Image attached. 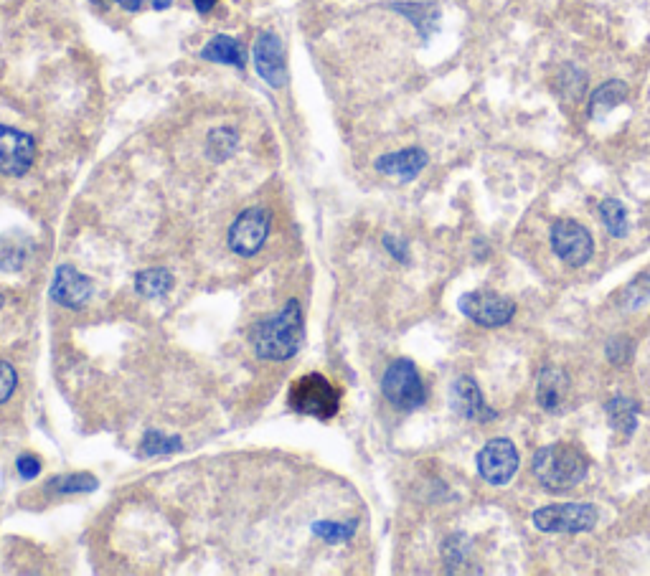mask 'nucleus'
I'll return each instance as SVG.
<instances>
[{"label":"nucleus","instance_id":"7ed1b4c3","mask_svg":"<svg viewBox=\"0 0 650 576\" xmlns=\"http://www.w3.org/2000/svg\"><path fill=\"white\" fill-rule=\"evenodd\" d=\"M290 409H295L298 414H305V417L315 419H333L338 414V406H341V394H338L336 386L320 374H308L300 376L295 384L290 386Z\"/></svg>","mask_w":650,"mask_h":576},{"label":"nucleus","instance_id":"bb28decb","mask_svg":"<svg viewBox=\"0 0 650 576\" xmlns=\"http://www.w3.org/2000/svg\"><path fill=\"white\" fill-rule=\"evenodd\" d=\"M648 300H650V272H645V275H640L633 285H628V290H625V297H623V305L625 308H640V305Z\"/></svg>","mask_w":650,"mask_h":576},{"label":"nucleus","instance_id":"412c9836","mask_svg":"<svg viewBox=\"0 0 650 576\" xmlns=\"http://www.w3.org/2000/svg\"><path fill=\"white\" fill-rule=\"evenodd\" d=\"M173 287V275L168 269H143L135 277V290L143 297H163L168 295V290Z\"/></svg>","mask_w":650,"mask_h":576},{"label":"nucleus","instance_id":"c85d7f7f","mask_svg":"<svg viewBox=\"0 0 650 576\" xmlns=\"http://www.w3.org/2000/svg\"><path fill=\"white\" fill-rule=\"evenodd\" d=\"M16 384H18L16 368H13L8 361H0V404L11 399V394L16 391Z\"/></svg>","mask_w":650,"mask_h":576},{"label":"nucleus","instance_id":"f8f14e48","mask_svg":"<svg viewBox=\"0 0 650 576\" xmlns=\"http://www.w3.org/2000/svg\"><path fill=\"white\" fill-rule=\"evenodd\" d=\"M51 297L64 308H84L89 297H92V282L82 272L64 264V267L56 269V277L51 282Z\"/></svg>","mask_w":650,"mask_h":576},{"label":"nucleus","instance_id":"6e6552de","mask_svg":"<svg viewBox=\"0 0 650 576\" xmlns=\"http://www.w3.org/2000/svg\"><path fill=\"white\" fill-rule=\"evenodd\" d=\"M518 470V450L511 439L496 437L478 452V472L485 483L506 485Z\"/></svg>","mask_w":650,"mask_h":576},{"label":"nucleus","instance_id":"1a4fd4ad","mask_svg":"<svg viewBox=\"0 0 650 576\" xmlns=\"http://www.w3.org/2000/svg\"><path fill=\"white\" fill-rule=\"evenodd\" d=\"M270 234V214L265 209H247L229 229V247L242 257H252L265 247Z\"/></svg>","mask_w":650,"mask_h":576},{"label":"nucleus","instance_id":"423d86ee","mask_svg":"<svg viewBox=\"0 0 650 576\" xmlns=\"http://www.w3.org/2000/svg\"><path fill=\"white\" fill-rule=\"evenodd\" d=\"M460 313L483 328H501L516 315V302L493 290H473L460 297Z\"/></svg>","mask_w":650,"mask_h":576},{"label":"nucleus","instance_id":"f257e3e1","mask_svg":"<svg viewBox=\"0 0 650 576\" xmlns=\"http://www.w3.org/2000/svg\"><path fill=\"white\" fill-rule=\"evenodd\" d=\"M303 341V310L298 300H290L275 318L254 325L252 343L259 358L287 361L298 353Z\"/></svg>","mask_w":650,"mask_h":576},{"label":"nucleus","instance_id":"f3484780","mask_svg":"<svg viewBox=\"0 0 650 576\" xmlns=\"http://www.w3.org/2000/svg\"><path fill=\"white\" fill-rule=\"evenodd\" d=\"M625 97H628V84L620 82V79H612V82H605L602 87H597L595 92H592L587 112H590V117H595L597 120V117L615 110L617 105H623Z\"/></svg>","mask_w":650,"mask_h":576},{"label":"nucleus","instance_id":"7c9ffc66","mask_svg":"<svg viewBox=\"0 0 650 576\" xmlns=\"http://www.w3.org/2000/svg\"><path fill=\"white\" fill-rule=\"evenodd\" d=\"M384 247H386V252L392 254L394 259H399V262H407L409 259L407 244H404L402 239H397V236H384Z\"/></svg>","mask_w":650,"mask_h":576},{"label":"nucleus","instance_id":"f03ea898","mask_svg":"<svg viewBox=\"0 0 650 576\" xmlns=\"http://www.w3.org/2000/svg\"><path fill=\"white\" fill-rule=\"evenodd\" d=\"M534 475L544 488L549 490H567L582 483L587 475V457L572 445H557L541 447L534 455Z\"/></svg>","mask_w":650,"mask_h":576},{"label":"nucleus","instance_id":"2f4dec72","mask_svg":"<svg viewBox=\"0 0 650 576\" xmlns=\"http://www.w3.org/2000/svg\"><path fill=\"white\" fill-rule=\"evenodd\" d=\"M193 6H196V11H199L201 16H206L209 11H214L216 0H193Z\"/></svg>","mask_w":650,"mask_h":576},{"label":"nucleus","instance_id":"473e14b6","mask_svg":"<svg viewBox=\"0 0 650 576\" xmlns=\"http://www.w3.org/2000/svg\"><path fill=\"white\" fill-rule=\"evenodd\" d=\"M117 6H122L125 8V11H130V13H135V11H140V8H143V0H115Z\"/></svg>","mask_w":650,"mask_h":576},{"label":"nucleus","instance_id":"4468645a","mask_svg":"<svg viewBox=\"0 0 650 576\" xmlns=\"http://www.w3.org/2000/svg\"><path fill=\"white\" fill-rule=\"evenodd\" d=\"M569 379L559 368H544L536 381V401L546 412H562L567 406Z\"/></svg>","mask_w":650,"mask_h":576},{"label":"nucleus","instance_id":"dca6fc26","mask_svg":"<svg viewBox=\"0 0 650 576\" xmlns=\"http://www.w3.org/2000/svg\"><path fill=\"white\" fill-rule=\"evenodd\" d=\"M201 56H204L206 61H216V64H229V66H237V69H242L244 64H247V56H244V46L239 44V41H234L232 36H214V39L209 41V44L201 49Z\"/></svg>","mask_w":650,"mask_h":576},{"label":"nucleus","instance_id":"4be33fe9","mask_svg":"<svg viewBox=\"0 0 650 576\" xmlns=\"http://www.w3.org/2000/svg\"><path fill=\"white\" fill-rule=\"evenodd\" d=\"M600 219L605 229L617 239H623L628 234V214H625V206L617 198H605L600 203Z\"/></svg>","mask_w":650,"mask_h":576},{"label":"nucleus","instance_id":"72a5a7b5","mask_svg":"<svg viewBox=\"0 0 650 576\" xmlns=\"http://www.w3.org/2000/svg\"><path fill=\"white\" fill-rule=\"evenodd\" d=\"M173 0H153V8L155 11H166L168 6H171Z\"/></svg>","mask_w":650,"mask_h":576},{"label":"nucleus","instance_id":"a878e982","mask_svg":"<svg viewBox=\"0 0 650 576\" xmlns=\"http://www.w3.org/2000/svg\"><path fill=\"white\" fill-rule=\"evenodd\" d=\"M237 150V135H234L232 130H226V127H221V130H214L209 135V155L216 160H226L229 155Z\"/></svg>","mask_w":650,"mask_h":576},{"label":"nucleus","instance_id":"cd10ccee","mask_svg":"<svg viewBox=\"0 0 650 576\" xmlns=\"http://www.w3.org/2000/svg\"><path fill=\"white\" fill-rule=\"evenodd\" d=\"M470 549V538L458 533V536H450L445 541V561L447 564H463L465 554Z\"/></svg>","mask_w":650,"mask_h":576},{"label":"nucleus","instance_id":"9b49d317","mask_svg":"<svg viewBox=\"0 0 650 576\" xmlns=\"http://www.w3.org/2000/svg\"><path fill=\"white\" fill-rule=\"evenodd\" d=\"M254 69L270 87H282L287 82L285 49L275 33H262L254 41Z\"/></svg>","mask_w":650,"mask_h":576},{"label":"nucleus","instance_id":"f704fd0d","mask_svg":"<svg viewBox=\"0 0 650 576\" xmlns=\"http://www.w3.org/2000/svg\"><path fill=\"white\" fill-rule=\"evenodd\" d=\"M0 305H3V295H0Z\"/></svg>","mask_w":650,"mask_h":576},{"label":"nucleus","instance_id":"39448f33","mask_svg":"<svg viewBox=\"0 0 650 576\" xmlns=\"http://www.w3.org/2000/svg\"><path fill=\"white\" fill-rule=\"evenodd\" d=\"M531 521L544 533H582L595 528L597 511L590 503H559L539 508Z\"/></svg>","mask_w":650,"mask_h":576},{"label":"nucleus","instance_id":"aec40b11","mask_svg":"<svg viewBox=\"0 0 650 576\" xmlns=\"http://www.w3.org/2000/svg\"><path fill=\"white\" fill-rule=\"evenodd\" d=\"M607 417H610L612 429L630 437L635 432V427H638V404L633 399H625V396H615L607 404Z\"/></svg>","mask_w":650,"mask_h":576},{"label":"nucleus","instance_id":"9d476101","mask_svg":"<svg viewBox=\"0 0 650 576\" xmlns=\"http://www.w3.org/2000/svg\"><path fill=\"white\" fill-rule=\"evenodd\" d=\"M34 155L36 145L31 135L0 125V173L3 176H23L34 165Z\"/></svg>","mask_w":650,"mask_h":576},{"label":"nucleus","instance_id":"5701e85b","mask_svg":"<svg viewBox=\"0 0 650 576\" xmlns=\"http://www.w3.org/2000/svg\"><path fill=\"white\" fill-rule=\"evenodd\" d=\"M97 488V478L94 475H87V472H74V475H64V478L51 480L49 490L59 495L69 493H92Z\"/></svg>","mask_w":650,"mask_h":576},{"label":"nucleus","instance_id":"20e7f679","mask_svg":"<svg viewBox=\"0 0 650 576\" xmlns=\"http://www.w3.org/2000/svg\"><path fill=\"white\" fill-rule=\"evenodd\" d=\"M381 391L397 409L402 412H412L427 401V389L419 379V371L412 361L399 358L392 366L386 368L384 381H381Z\"/></svg>","mask_w":650,"mask_h":576},{"label":"nucleus","instance_id":"0eeeda50","mask_svg":"<svg viewBox=\"0 0 650 576\" xmlns=\"http://www.w3.org/2000/svg\"><path fill=\"white\" fill-rule=\"evenodd\" d=\"M551 249L569 267H582L592 259L595 242H592V234L582 224L572 219H562L551 226Z\"/></svg>","mask_w":650,"mask_h":576},{"label":"nucleus","instance_id":"6ab92c4d","mask_svg":"<svg viewBox=\"0 0 650 576\" xmlns=\"http://www.w3.org/2000/svg\"><path fill=\"white\" fill-rule=\"evenodd\" d=\"M31 257V242L26 236H0V269L18 272Z\"/></svg>","mask_w":650,"mask_h":576},{"label":"nucleus","instance_id":"393cba45","mask_svg":"<svg viewBox=\"0 0 650 576\" xmlns=\"http://www.w3.org/2000/svg\"><path fill=\"white\" fill-rule=\"evenodd\" d=\"M178 450H181V439H178V437H168V434H163V432H150V434H145L143 447H140V452H143L145 457L173 455V452H178Z\"/></svg>","mask_w":650,"mask_h":576},{"label":"nucleus","instance_id":"2eb2a0df","mask_svg":"<svg viewBox=\"0 0 650 576\" xmlns=\"http://www.w3.org/2000/svg\"><path fill=\"white\" fill-rule=\"evenodd\" d=\"M427 160L430 158H427V153L422 148H407L376 160V171L384 173V176H397L402 181H412V178H417L422 173Z\"/></svg>","mask_w":650,"mask_h":576},{"label":"nucleus","instance_id":"b1692460","mask_svg":"<svg viewBox=\"0 0 650 576\" xmlns=\"http://www.w3.org/2000/svg\"><path fill=\"white\" fill-rule=\"evenodd\" d=\"M359 523L356 521H346V523H336V521H318L313 526L315 536H320L328 544H341V541H348V538L356 533Z\"/></svg>","mask_w":650,"mask_h":576},{"label":"nucleus","instance_id":"c756f323","mask_svg":"<svg viewBox=\"0 0 650 576\" xmlns=\"http://www.w3.org/2000/svg\"><path fill=\"white\" fill-rule=\"evenodd\" d=\"M16 467H18V472H21L23 480H34L36 475L41 472L39 457H34V455H21V457H18Z\"/></svg>","mask_w":650,"mask_h":576},{"label":"nucleus","instance_id":"ddd939ff","mask_svg":"<svg viewBox=\"0 0 650 576\" xmlns=\"http://www.w3.org/2000/svg\"><path fill=\"white\" fill-rule=\"evenodd\" d=\"M450 399L455 414H460V417L468 419V422H488V419L496 417V412L485 404L478 384H475V379H470V376H460V379L452 384Z\"/></svg>","mask_w":650,"mask_h":576},{"label":"nucleus","instance_id":"a211bd4d","mask_svg":"<svg viewBox=\"0 0 650 576\" xmlns=\"http://www.w3.org/2000/svg\"><path fill=\"white\" fill-rule=\"evenodd\" d=\"M392 8L397 13H402L404 18H409L425 39H430L437 23H440V8L435 3H394Z\"/></svg>","mask_w":650,"mask_h":576}]
</instances>
